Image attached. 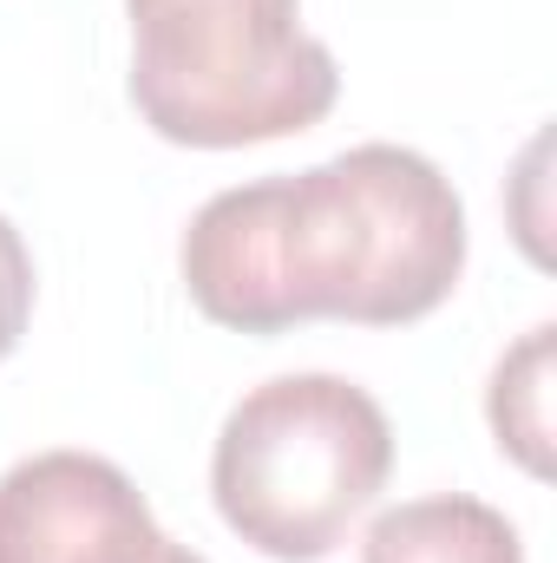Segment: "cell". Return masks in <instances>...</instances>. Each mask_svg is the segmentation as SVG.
Returning <instances> with one entry per match:
<instances>
[{
  "label": "cell",
  "mask_w": 557,
  "mask_h": 563,
  "mask_svg": "<svg viewBox=\"0 0 557 563\" xmlns=\"http://www.w3.org/2000/svg\"><path fill=\"white\" fill-rule=\"evenodd\" d=\"M184 288L204 321L288 334L302 321L401 328L466 269V203L433 157L354 144L315 170L217 190L184 230Z\"/></svg>",
  "instance_id": "1"
},
{
  "label": "cell",
  "mask_w": 557,
  "mask_h": 563,
  "mask_svg": "<svg viewBox=\"0 0 557 563\" xmlns=\"http://www.w3.org/2000/svg\"><path fill=\"white\" fill-rule=\"evenodd\" d=\"M132 106L171 144L237 151L295 139L341 92L335 53L302 33V0H125Z\"/></svg>",
  "instance_id": "2"
},
{
  "label": "cell",
  "mask_w": 557,
  "mask_h": 563,
  "mask_svg": "<svg viewBox=\"0 0 557 563\" xmlns=\"http://www.w3.org/2000/svg\"><path fill=\"white\" fill-rule=\"evenodd\" d=\"M394 472L381 400L341 374H276L250 387L210 452L217 518L263 558L321 563Z\"/></svg>",
  "instance_id": "3"
},
{
  "label": "cell",
  "mask_w": 557,
  "mask_h": 563,
  "mask_svg": "<svg viewBox=\"0 0 557 563\" xmlns=\"http://www.w3.org/2000/svg\"><path fill=\"white\" fill-rule=\"evenodd\" d=\"M144 492L99 452H33L0 478V563H151Z\"/></svg>",
  "instance_id": "4"
},
{
  "label": "cell",
  "mask_w": 557,
  "mask_h": 563,
  "mask_svg": "<svg viewBox=\"0 0 557 563\" xmlns=\"http://www.w3.org/2000/svg\"><path fill=\"white\" fill-rule=\"evenodd\" d=\"M361 563H525V544L485 498L439 492L381 511L361 538Z\"/></svg>",
  "instance_id": "5"
},
{
  "label": "cell",
  "mask_w": 557,
  "mask_h": 563,
  "mask_svg": "<svg viewBox=\"0 0 557 563\" xmlns=\"http://www.w3.org/2000/svg\"><path fill=\"white\" fill-rule=\"evenodd\" d=\"M551 374H557V328H525L518 347L492 367L485 420L499 432V452H512L532 478H551Z\"/></svg>",
  "instance_id": "6"
},
{
  "label": "cell",
  "mask_w": 557,
  "mask_h": 563,
  "mask_svg": "<svg viewBox=\"0 0 557 563\" xmlns=\"http://www.w3.org/2000/svg\"><path fill=\"white\" fill-rule=\"evenodd\" d=\"M33 321V256H26V236L0 217V361L20 347Z\"/></svg>",
  "instance_id": "7"
},
{
  "label": "cell",
  "mask_w": 557,
  "mask_h": 563,
  "mask_svg": "<svg viewBox=\"0 0 557 563\" xmlns=\"http://www.w3.org/2000/svg\"><path fill=\"white\" fill-rule=\"evenodd\" d=\"M151 563H204L197 558V551H184V544H171V538H164V544H157V558Z\"/></svg>",
  "instance_id": "8"
}]
</instances>
